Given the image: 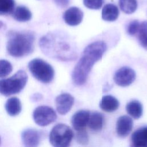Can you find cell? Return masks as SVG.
Instances as JSON below:
<instances>
[{
    "label": "cell",
    "mask_w": 147,
    "mask_h": 147,
    "mask_svg": "<svg viewBox=\"0 0 147 147\" xmlns=\"http://www.w3.org/2000/svg\"><path fill=\"white\" fill-rule=\"evenodd\" d=\"M41 49L47 56L61 61L75 60L77 52L74 41L61 33H49L39 41Z\"/></svg>",
    "instance_id": "6da1fadb"
},
{
    "label": "cell",
    "mask_w": 147,
    "mask_h": 147,
    "mask_svg": "<svg viewBox=\"0 0 147 147\" xmlns=\"http://www.w3.org/2000/svg\"><path fill=\"white\" fill-rule=\"evenodd\" d=\"M106 49L107 45L102 41L93 42L86 47L72 72L74 84L81 86L86 83L93 65L102 59Z\"/></svg>",
    "instance_id": "7a4b0ae2"
},
{
    "label": "cell",
    "mask_w": 147,
    "mask_h": 147,
    "mask_svg": "<svg viewBox=\"0 0 147 147\" xmlns=\"http://www.w3.org/2000/svg\"><path fill=\"white\" fill-rule=\"evenodd\" d=\"M34 40V34L31 31L10 30L7 33V51L14 57L26 56L33 51Z\"/></svg>",
    "instance_id": "3957f363"
},
{
    "label": "cell",
    "mask_w": 147,
    "mask_h": 147,
    "mask_svg": "<svg viewBox=\"0 0 147 147\" xmlns=\"http://www.w3.org/2000/svg\"><path fill=\"white\" fill-rule=\"evenodd\" d=\"M28 75L24 70H19L14 75L0 80V93L5 96L20 92L25 86Z\"/></svg>",
    "instance_id": "277c9868"
},
{
    "label": "cell",
    "mask_w": 147,
    "mask_h": 147,
    "mask_svg": "<svg viewBox=\"0 0 147 147\" xmlns=\"http://www.w3.org/2000/svg\"><path fill=\"white\" fill-rule=\"evenodd\" d=\"M28 68L32 75L38 80L44 83L51 82L55 75L53 67L41 59H34L28 63Z\"/></svg>",
    "instance_id": "5b68a950"
},
{
    "label": "cell",
    "mask_w": 147,
    "mask_h": 147,
    "mask_svg": "<svg viewBox=\"0 0 147 147\" xmlns=\"http://www.w3.org/2000/svg\"><path fill=\"white\" fill-rule=\"evenodd\" d=\"M74 137L71 129L64 123H58L51 130L49 134V141L55 147L68 146Z\"/></svg>",
    "instance_id": "8992f818"
},
{
    "label": "cell",
    "mask_w": 147,
    "mask_h": 147,
    "mask_svg": "<svg viewBox=\"0 0 147 147\" xmlns=\"http://www.w3.org/2000/svg\"><path fill=\"white\" fill-rule=\"evenodd\" d=\"M33 118L36 124L45 126L53 122L56 119L57 115L52 108L47 106H40L34 109Z\"/></svg>",
    "instance_id": "52a82bcc"
},
{
    "label": "cell",
    "mask_w": 147,
    "mask_h": 147,
    "mask_svg": "<svg viewBox=\"0 0 147 147\" xmlns=\"http://www.w3.org/2000/svg\"><path fill=\"white\" fill-rule=\"evenodd\" d=\"M136 79L134 71L128 67H123L118 69L114 76V82L121 87H126L131 84Z\"/></svg>",
    "instance_id": "ba28073f"
},
{
    "label": "cell",
    "mask_w": 147,
    "mask_h": 147,
    "mask_svg": "<svg viewBox=\"0 0 147 147\" xmlns=\"http://www.w3.org/2000/svg\"><path fill=\"white\" fill-rule=\"evenodd\" d=\"M74 103V97L68 93L61 94L58 95L55 99L56 110L61 115L67 114L72 108Z\"/></svg>",
    "instance_id": "9c48e42d"
},
{
    "label": "cell",
    "mask_w": 147,
    "mask_h": 147,
    "mask_svg": "<svg viewBox=\"0 0 147 147\" xmlns=\"http://www.w3.org/2000/svg\"><path fill=\"white\" fill-rule=\"evenodd\" d=\"M24 145L28 147H35L39 145L41 136V133L34 129H27L21 134Z\"/></svg>",
    "instance_id": "30bf717a"
},
{
    "label": "cell",
    "mask_w": 147,
    "mask_h": 147,
    "mask_svg": "<svg viewBox=\"0 0 147 147\" xmlns=\"http://www.w3.org/2000/svg\"><path fill=\"white\" fill-rule=\"evenodd\" d=\"M83 18V11L77 7H71L65 11L63 19L70 26H76L81 23Z\"/></svg>",
    "instance_id": "8fae6325"
},
{
    "label": "cell",
    "mask_w": 147,
    "mask_h": 147,
    "mask_svg": "<svg viewBox=\"0 0 147 147\" xmlns=\"http://www.w3.org/2000/svg\"><path fill=\"white\" fill-rule=\"evenodd\" d=\"M133 125L132 119L127 115H122L118 118L116 123V131L118 136L124 138L129 135Z\"/></svg>",
    "instance_id": "7c38bea8"
},
{
    "label": "cell",
    "mask_w": 147,
    "mask_h": 147,
    "mask_svg": "<svg viewBox=\"0 0 147 147\" xmlns=\"http://www.w3.org/2000/svg\"><path fill=\"white\" fill-rule=\"evenodd\" d=\"M90 113L88 110H82L75 113L72 117L71 123L77 131L84 130L87 125Z\"/></svg>",
    "instance_id": "4fadbf2b"
},
{
    "label": "cell",
    "mask_w": 147,
    "mask_h": 147,
    "mask_svg": "<svg viewBox=\"0 0 147 147\" xmlns=\"http://www.w3.org/2000/svg\"><path fill=\"white\" fill-rule=\"evenodd\" d=\"M131 146L135 147H147V126L136 130L131 137Z\"/></svg>",
    "instance_id": "5bb4252c"
},
{
    "label": "cell",
    "mask_w": 147,
    "mask_h": 147,
    "mask_svg": "<svg viewBox=\"0 0 147 147\" xmlns=\"http://www.w3.org/2000/svg\"><path fill=\"white\" fill-rule=\"evenodd\" d=\"M119 106V101L112 95H107L102 97L99 106L102 110L106 112H113L118 109Z\"/></svg>",
    "instance_id": "9a60e30c"
},
{
    "label": "cell",
    "mask_w": 147,
    "mask_h": 147,
    "mask_svg": "<svg viewBox=\"0 0 147 147\" xmlns=\"http://www.w3.org/2000/svg\"><path fill=\"white\" fill-rule=\"evenodd\" d=\"M119 16V10L117 6L112 3L105 5L102 11V19L106 21H114Z\"/></svg>",
    "instance_id": "2e32d148"
},
{
    "label": "cell",
    "mask_w": 147,
    "mask_h": 147,
    "mask_svg": "<svg viewBox=\"0 0 147 147\" xmlns=\"http://www.w3.org/2000/svg\"><path fill=\"white\" fill-rule=\"evenodd\" d=\"M87 125L92 131L95 132L100 131L103 125V115L98 112L92 113L90 115Z\"/></svg>",
    "instance_id": "e0dca14e"
},
{
    "label": "cell",
    "mask_w": 147,
    "mask_h": 147,
    "mask_svg": "<svg viewBox=\"0 0 147 147\" xmlns=\"http://www.w3.org/2000/svg\"><path fill=\"white\" fill-rule=\"evenodd\" d=\"M12 16L13 18L19 22H26L32 18V13L30 10L25 6H18L14 8Z\"/></svg>",
    "instance_id": "ac0fdd59"
},
{
    "label": "cell",
    "mask_w": 147,
    "mask_h": 147,
    "mask_svg": "<svg viewBox=\"0 0 147 147\" xmlns=\"http://www.w3.org/2000/svg\"><path fill=\"white\" fill-rule=\"evenodd\" d=\"M5 109L8 114L10 116L18 115L22 109L20 100L16 97L9 98L6 102Z\"/></svg>",
    "instance_id": "d6986e66"
},
{
    "label": "cell",
    "mask_w": 147,
    "mask_h": 147,
    "mask_svg": "<svg viewBox=\"0 0 147 147\" xmlns=\"http://www.w3.org/2000/svg\"><path fill=\"white\" fill-rule=\"evenodd\" d=\"M126 109L127 113L134 119L140 118L142 114V104L137 100L129 102L126 106Z\"/></svg>",
    "instance_id": "ffe728a7"
},
{
    "label": "cell",
    "mask_w": 147,
    "mask_h": 147,
    "mask_svg": "<svg viewBox=\"0 0 147 147\" xmlns=\"http://www.w3.org/2000/svg\"><path fill=\"white\" fill-rule=\"evenodd\" d=\"M119 6L123 13L131 14L137 8V0H119Z\"/></svg>",
    "instance_id": "44dd1931"
},
{
    "label": "cell",
    "mask_w": 147,
    "mask_h": 147,
    "mask_svg": "<svg viewBox=\"0 0 147 147\" xmlns=\"http://www.w3.org/2000/svg\"><path fill=\"white\" fill-rule=\"evenodd\" d=\"M138 33V38L141 45L147 50V21L140 23Z\"/></svg>",
    "instance_id": "7402d4cb"
},
{
    "label": "cell",
    "mask_w": 147,
    "mask_h": 147,
    "mask_svg": "<svg viewBox=\"0 0 147 147\" xmlns=\"http://www.w3.org/2000/svg\"><path fill=\"white\" fill-rule=\"evenodd\" d=\"M14 8V0H0V15L11 14Z\"/></svg>",
    "instance_id": "603a6c76"
},
{
    "label": "cell",
    "mask_w": 147,
    "mask_h": 147,
    "mask_svg": "<svg viewBox=\"0 0 147 147\" xmlns=\"http://www.w3.org/2000/svg\"><path fill=\"white\" fill-rule=\"evenodd\" d=\"M13 69L11 64L6 60H0V78L7 76Z\"/></svg>",
    "instance_id": "cb8c5ba5"
},
{
    "label": "cell",
    "mask_w": 147,
    "mask_h": 147,
    "mask_svg": "<svg viewBox=\"0 0 147 147\" xmlns=\"http://www.w3.org/2000/svg\"><path fill=\"white\" fill-rule=\"evenodd\" d=\"M103 2L104 0H83V4L90 9L97 10L102 6Z\"/></svg>",
    "instance_id": "d4e9b609"
},
{
    "label": "cell",
    "mask_w": 147,
    "mask_h": 147,
    "mask_svg": "<svg viewBox=\"0 0 147 147\" xmlns=\"http://www.w3.org/2000/svg\"><path fill=\"white\" fill-rule=\"evenodd\" d=\"M140 23L138 20H133L131 22L129 23V24L127 26V33L133 36L137 33L139 27H140Z\"/></svg>",
    "instance_id": "484cf974"
},
{
    "label": "cell",
    "mask_w": 147,
    "mask_h": 147,
    "mask_svg": "<svg viewBox=\"0 0 147 147\" xmlns=\"http://www.w3.org/2000/svg\"><path fill=\"white\" fill-rule=\"evenodd\" d=\"M76 139L78 142L81 144H86L88 143V137L84 129L78 131V133L76 134Z\"/></svg>",
    "instance_id": "4316f807"
},
{
    "label": "cell",
    "mask_w": 147,
    "mask_h": 147,
    "mask_svg": "<svg viewBox=\"0 0 147 147\" xmlns=\"http://www.w3.org/2000/svg\"><path fill=\"white\" fill-rule=\"evenodd\" d=\"M70 0H53L55 3L61 7H65L69 4Z\"/></svg>",
    "instance_id": "83f0119b"
},
{
    "label": "cell",
    "mask_w": 147,
    "mask_h": 147,
    "mask_svg": "<svg viewBox=\"0 0 147 147\" xmlns=\"http://www.w3.org/2000/svg\"><path fill=\"white\" fill-rule=\"evenodd\" d=\"M3 22H2V21H0V29L2 28V26H3Z\"/></svg>",
    "instance_id": "f1b7e54d"
},
{
    "label": "cell",
    "mask_w": 147,
    "mask_h": 147,
    "mask_svg": "<svg viewBox=\"0 0 147 147\" xmlns=\"http://www.w3.org/2000/svg\"><path fill=\"white\" fill-rule=\"evenodd\" d=\"M1 138L0 137V144H1Z\"/></svg>",
    "instance_id": "f546056e"
}]
</instances>
